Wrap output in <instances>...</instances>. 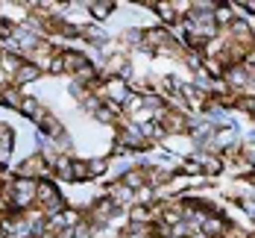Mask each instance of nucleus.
<instances>
[{
  "label": "nucleus",
  "instance_id": "nucleus-1",
  "mask_svg": "<svg viewBox=\"0 0 255 238\" xmlns=\"http://www.w3.org/2000/svg\"><path fill=\"white\" fill-rule=\"evenodd\" d=\"M35 191H38V183H32V180H18L15 183V197H12V203L15 206H29V200L35 197Z\"/></svg>",
  "mask_w": 255,
  "mask_h": 238
},
{
  "label": "nucleus",
  "instance_id": "nucleus-2",
  "mask_svg": "<svg viewBox=\"0 0 255 238\" xmlns=\"http://www.w3.org/2000/svg\"><path fill=\"white\" fill-rule=\"evenodd\" d=\"M38 174H47L44 156H32V159H26L24 165H21V180H32V177H38Z\"/></svg>",
  "mask_w": 255,
  "mask_h": 238
},
{
  "label": "nucleus",
  "instance_id": "nucleus-3",
  "mask_svg": "<svg viewBox=\"0 0 255 238\" xmlns=\"http://www.w3.org/2000/svg\"><path fill=\"white\" fill-rule=\"evenodd\" d=\"M118 144L127 150V147H144L147 144V138L141 135V130H127V132H121L118 135Z\"/></svg>",
  "mask_w": 255,
  "mask_h": 238
},
{
  "label": "nucleus",
  "instance_id": "nucleus-4",
  "mask_svg": "<svg viewBox=\"0 0 255 238\" xmlns=\"http://www.w3.org/2000/svg\"><path fill=\"white\" fill-rule=\"evenodd\" d=\"M21 112H24L26 118L38 121V124H41V121H44V115H47V112L41 109V103H38V100H32V97H24V100H21Z\"/></svg>",
  "mask_w": 255,
  "mask_h": 238
},
{
  "label": "nucleus",
  "instance_id": "nucleus-5",
  "mask_svg": "<svg viewBox=\"0 0 255 238\" xmlns=\"http://www.w3.org/2000/svg\"><path fill=\"white\" fill-rule=\"evenodd\" d=\"M106 94L112 97V103H115V100H118V103H124V100L129 97V94H127V82H124V79H112V82L106 85Z\"/></svg>",
  "mask_w": 255,
  "mask_h": 238
},
{
  "label": "nucleus",
  "instance_id": "nucleus-6",
  "mask_svg": "<svg viewBox=\"0 0 255 238\" xmlns=\"http://www.w3.org/2000/svg\"><path fill=\"white\" fill-rule=\"evenodd\" d=\"M88 9H91V15L103 21V18H109L112 15V9H115V3L112 0H94V3H88Z\"/></svg>",
  "mask_w": 255,
  "mask_h": 238
},
{
  "label": "nucleus",
  "instance_id": "nucleus-7",
  "mask_svg": "<svg viewBox=\"0 0 255 238\" xmlns=\"http://www.w3.org/2000/svg\"><path fill=\"white\" fill-rule=\"evenodd\" d=\"M41 135H47V138H62L65 132H62V124L56 121V118H50V115H44V121H41Z\"/></svg>",
  "mask_w": 255,
  "mask_h": 238
},
{
  "label": "nucleus",
  "instance_id": "nucleus-8",
  "mask_svg": "<svg viewBox=\"0 0 255 238\" xmlns=\"http://www.w3.org/2000/svg\"><path fill=\"white\" fill-rule=\"evenodd\" d=\"M15 79H18V82H32V79H38V65H29V62H24V65L18 68Z\"/></svg>",
  "mask_w": 255,
  "mask_h": 238
},
{
  "label": "nucleus",
  "instance_id": "nucleus-9",
  "mask_svg": "<svg viewBox=\"0 0 255 238\" xmlns=\"http://www.w3.org/2000/svg\"><path fill=\"white\" fill-rule=\"evenodd\" d=\"M9 150H12V130L9 127H0V162H6Z\"/></svg>",
  "mask_w": 255,
  "mask_h": 238
},
{
  "label": "nucleus",
  "instance_id": "nucleus-10",
  "mask_svg": "<svg viewBox=\"0 0 255 238\" xmlns=\"http://www.w3.org/2000/svg\"><path fill=\"white\" fill-rule=\"evenodd\" d=\"M144 138H164V127H158V121H147L144 127H138Z\"/></svg>",
  "mask_w": 255,
  "mask_h": 238
},
{
  "label": "nucleus",
  "instance_id": "nucleus-11",
  "mask_svg": "<svg viewBox=\"0 0 255 238\" xmlns=\"http://www.w3.org/2000/svg\"><path fill=\"white\" fill-rule=\"evenodd\" d=\"M200 227H203L205 236H220V233H223V221H220V218H205Z\"/></svg>",
  "mask_w": 255,
  "mask_h": 238
},
{
  "label": "nucleus",
  "instance_id": "nucleus-12",
  "mask_svg": "<svg viewBox=\"0 0 255 238\" xmlns=\"http://www.w3.org/2000/svg\"><path fill=\"white\" fill-rule=\"evenodd\" d=\"M197 162L203 165V171H208V174H220V171H223V162L217 156H200Z\"/></svg>",
  "mask_w": 255,
  "mask_h": 238
},
{
  "label": "nucleus",
  "instance_id": "nucleus-13",
  "mask_svg": "<svg viewBox=\"0 0 255 238\" xmlns=\"http://www.w3.org/2000/svg\"><path fill=\"white\" fill-rule=\"evenodd\" d=\"M155 12H158V18H164V21H173L176 18V12H173V3H150Z\"/></svg>",
  "mask_w": 255,
  "mask_h": 238
},
{
  "label": "nucleus",
  "instance_id": "nucleus-14",
  "mask_svg": "<svg viewBox=\"0 0 255 238\" xmlns=\"http://www.w3.org/2000/svg\"><path fill=\"white\" fill-rule=\"evenodd\" d=\"M144 174H147V171H129L127 177H124V185H127V188H138V185H144Z\"/></svg>",
  "mask_w": 255,
  "mask_h": 238
},
{
  "label": "nucleus",
  "instance_id": "nucleus-15",
  "mask_svg": "<svg viewBox=\"0 0 255 238\" xmlns=\"http://www.w3.org/2000/svg\"><path fill=\"white\" fill-rule=\"evenodd\" d=\"M232 15H235V9L223 3V6H217V12H214V21H220V24H232V21H235Z\"/></svg>",
  "mask_w": 255,
  "mask_h": 238
},
{
  "label": "nucleus",
  "instance_id": "nucleus-16",
  "mask_svg": "<svg viewBox=\"0 0 255 238\" xmlns=\"http://www.w3.org/2000/svg\"><path fill=\"white\" fill-rule=\"evenodd\" d=\"M0 62H3V68H6V71H15V74H18V68L24 65V62H21V59H15L12 53H0Z\"/></svg>",
  "mask_w": 255,
  "mask_h": 238
},
{
  "label": "nucleus",
  "instance_id": "nucleus-17",
  "mask_svg": "<svg viewBox=\"0 0 255 238\" xmlns=\"http://www.w3.org/2000/svg\"><path fill=\"white\" fill-rule=\"evenodd\" d=\"M74 180H91L88 162H74Z\"/></svg>",
  "mask_w": 255,
  "mask_h": 238
},
{
  "label": "nucleus",
  "instance_id": "nucleus-18",
  "mask_svg": "<svg viewBox=\"0 0 255 238\" xmlns=\"http://www.w3.org/2000/svg\"><path fill=\"white\" fill-rule=\"evenodd\" d=\"M129 194H132V188H127V185H118V188L112 191V200H115V206H118V203H124V200H129Z\"/></svg>",
  "mask_w": 255,
  "mask_h": 238
},
{
  "label": "nucleus",
  "instance_id": "nucleus-19",
  "mask_svg": "<svg viewBox=\"0 0 255 238\" xmlns=\"http://www.w3.org/2000/svg\"><path fill=\"white\" fill-rule=\"evenodd\" d=\"M217 147H226V144H232L235 141V130H217Z\"/></svg>",
  "mask_w": 255,
  "mask_h": 238
},
{
  "label": "nucleus",
  "instance_id": "nucleus-20",
  "mask_svg": "<svg viewBox=\"0 0 255 238\" xmlns=\"http://www.w3.org/2000/svg\"><path fill=\"white\" fill-rule=\"evenodd\" d=\"M94 74H97V71H94V65H88V62H85V65L77 71L79 82H91V79H94Z\"/></svg>",
  "mask_w": 255,
  "mask_h": 238
},
{
  "label": "nucleus",
  "instance_id": "nucleus-21",
  "mask_svg": "<svg viewBox=\"0 0 255 238\" xmlns=\"http://www.w3.org/2000/svg\"><path fill=\"white\" fill-rule=\"evenodd\" d=\"M47 68H50L53 74H59V71H65L68 65H65V53H59V56H53L50 62H47Z\"/></svg>",
  "mask_w": 255,
  "mask_h": 238
},
{
  "label": "nucleus",
  "instance_id": "nucleus-22",
  "mask_svg": "<svg viewBox=\"0 0 255 238\" xmlns=\"http://www.w3.org/2000/svg\"><path fill=\"white\" fill-rule=\"evenodd\" d=\"M3 100H6V106H12V109H21V97H18V91H3Z\"/></svg>",
  "mask_w": 255,
  "mask_h": 238
},
{
  "label": "nucleus",
  "instance_id": "nucleus-23",
  "mask_svg": "<svg viewBox=\"0 0 255 238\" xmlns=\"http://www.w3.org/2000/svg\"><path fill=\"white\" fill-rule=\"evenodd\" d=\"M88 168H91V177H97L106 171V159H94V162H88Z\"/></svg>",
  "mask_w": 255,
  "mask_h": 238
},
{
  "label": "nucleus",
  "instance_id": "nucleus-24",
  "mask_svg": "<svg viewBox=\"0 0 255 238\" xmlns=\"http://www.w3.org/2000/svg\"><path fill=\"white\" fill-rule=\"evenodd\" d=\"M185 171H188V174H200V171H203V165H200L197 159H188V162H185Z\"/></svg>",
  "mask_w": 255,
  "mask_h": 238
},
{
  "label": "nucleus",
  "instance_id": "nucleus-25",
  "mask_svg": "<svg viewBox=\"0 0 255 238\" xmlns=\"http://www.w3.org/2000/svg\"><path fill=\"white\" fill-rule=\"evenodd\" d=\"M250 159H253V162H255V147H250Z\"/></svg>",
  "mask_w": 255,
  "mask_h": 238
},
{
  "label": "nucleus",
  "instance_id": "nucleus-26",
  "mask_svg": "<svg viewBox=\"0 0 255 238\" xmlns=\"http://www.w3.org/2000/svg\"><path fill=\"white\" fill-rule=\"evenodd\" d=\"M0 29H3V32H0V35H9V32H6V29H9V26H6V24L0 26Z\"/></svg>",
  "mask_w": 255,
  "mask_h": 238
},
{
  "label": "nucleus",
  "instance_id": "nucleus-27",
  "mask_svg": "<svg viewBox=\"0 0 255 238\" xmlns=\"http://www.w3.org/2000/svg\"><path fill=\"white\" fill-rule=\"evenodd\" d=\"M191 238H208V236H205V233H197V236H191Z\"/></svg>",
  "mask_w": 255,
  "mask_h": 238
},
{
  "label": "nucleus",
  "instance_id": "nucleus-28",
  "mask_svg": "<svg viewBox=\"0 0 255 238\" xmlns=\"http://www.w3.org/2000/svg\"><path fill=\"white\" fill-rule=\"evenodd\" d=\"M0 97H3V88H0Z\"/></svg>",
  "mask_w": 255,
  "mask_h": 238
},
{
  "label": "nucleus",
  "instance_id": "nucleus-29",
  "mask_svg": "<svg viewBox=\"0 0 255 238\" xmlns=\"http://www.w3.org/2000/svg\"><path fill=\"white\" fill-rule=\"evenodd\" d=\"M0 227H3V218H0Z\"/></svg>",
  "mask_w": 255,
  "mask_h": 238
},
{
  "label": "nucleus",
  "instance_id": "nucleus-30",
  "mask_svg": "<svg viewBox=\"0 0 255 238\" xmlns=\"http://www.w3.org/2000/svg\"><path fill=\"white\" fill-rule=\"evenodd\" d=\"M0 238H6V236H3V233H0Z\"/></svg>",
  "mask_w": 255,
  "mask_h": 238
},
{
  "label": "nucleus",
  "instance_id": "nucleus-31",
  "mask_svg": "<svg viewBox=\"0 0 255 238\" xmlns=\"http://www.w3.org/2000/svg\"><path fill=\"white\" fill-rule=\"evenodd\" d=\"M253 115H255V109H253Z\"/></svg>",
  "mask_w": 255,
  "mask_h": 238
}]
</instances>
